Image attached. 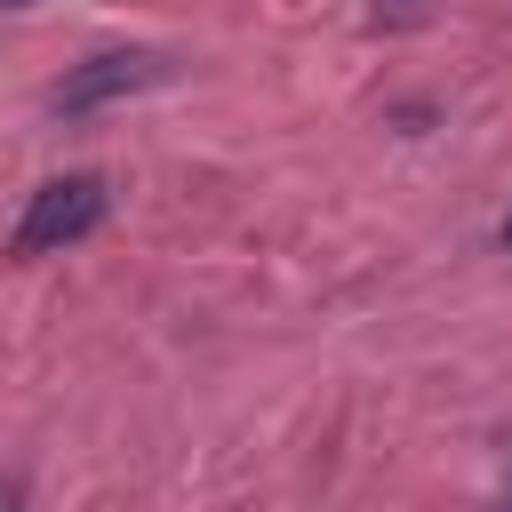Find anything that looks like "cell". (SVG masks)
<instances>
[{
    "instance_id": "6da1fadb",
    "label": "cell",
    "mask_w": 512,
    "mask_h": 512,
    "mask_svg": "<svg viewBox=\"0 0 512 512\" xmlns=\"http://www.w3.org/2000/svg\"><path fill=\"white\" fill-rule=\"evenodd\" d=\"M96 224H104V184L96 176H56V184L32 192V208L16 224V256H56V248L88 240Z\"/></svg>"
},
{
    "instance_id": "7a4b0ae2",
    "label": "cell",
    "mask_w": 512,
    "mask_h": 512,
    "mask_svg": "<svg viewBox=\"0 0 512 512\" xmlns=\"http://www.w3.org/2000/svg\"><path fill=\"white\" fill-rule=\"evenodd\" d=\"M176 64L152 56V48H128V56H96L80 64L72 80H56V112H96V104H120V96H144V88H168Z\"/></svg>"
},
{
    "instance_id": "3957f363",
    "label": "cell",
    "mask_w": 512,
    "mask_h": 512,
    "mask_svg": "<svg viewBox=\"0 0 512 512\" xmlns=\"http://www.w3.org/2000/svg\"><path fill=\"white\" fill-rule=\"evenodd\" d=\"M504 248H512V216H504Z\"/></svg>"
},
{
    "instance_id": "277c9868",
    "label": "cell",
    "mask_w": 512,
    "mask_h": 512,
    "mask_svg": "<svg viewBox=\"0 0 512 512\" xmlns=\"http://www.w3.org/2000/svg\"><path fill=\"white\" fill-rule=\"evenodd\" d=\"M0 8H24V0H0Z\"/></svg>"
}]
</instances>
